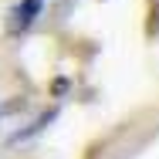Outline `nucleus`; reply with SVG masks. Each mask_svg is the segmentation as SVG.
I'll use <instances>...</instances> for the list:
<instances>
[{"label":"nucleus","instance_id":"nucleus-1","mask_svg":"<svg viewBox=\"0 0 159 159\" xmlns=\"http://www.w3.org/2000/svg\"><path fill=\"white\" fill-rule=\"evenodd\" d=\"M54 119H58V108H51V112H44V115H37V119H34V122H31L27 129H20V132H14V135H10V146H14V142H27L31 135H37V132H44V129L51 125Z\"/></svg>","mask_w":159,"mask_h":159},{"label":"nucleus","instance_id":"nucleus-2","mask_svg":"<svg viewBox=\"0 0 159 159\" xmlns=\"http://www.w3.org/2000/svg\"><path fill=\"white\" fill-rule=\"evenodd\" d=\"M41 7H44V0H20V7L14 10V24L24 31V27H31L34 17L41 14Z\"/></svg>","mask_w":159,"mask_h":159}]
</instances>
